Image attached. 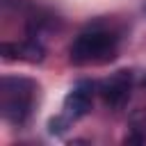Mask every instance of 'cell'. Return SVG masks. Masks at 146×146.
<instances>
[{
    "label": "cell",
    "instance_id": "cell-1",
    "mask_svg": "<svg viewBox=\"0 0 146 146\" xmlns=\"http://www.w3.org/2000/svg\"><path fill=\"white\" fill-rule=\"evenodd\" d=\"M116 55V36L107 30L82 32L68 48V59L75 66L84 64H105Z\"/></svg>",
    "mask_w": 146,
    "mask_h": 146
},
{
    "label": "cell",
    "instance_id": "cell-2",
    "mask_svg": "<svg viewBox=\"0 0 146 146\" xmlns=\"http://www.w3.org/2000/svg\"><path fill=\"white\" fill-rule=\"evenodd\" d=\"M34 91H36V84L27 78H5L0 84L2 116L14 125H23L32 114Z\"/></svg>",
    "mask_w": 146,
    "mask_h": 146
},
{
    "label": "cell",
    "instance_id": "cell-3",
    "mask_svg": "<svg viewBox=\"0 0 146 146\" xmlns=\"http://www.w3.org/2000/svg\"><path fill=\"white\" fill-rule=\"evenodd\" d=\"M130 89H132V73L130 71H116L112 78H107L100 84L103 100L110 107H121L130 98Z\"/></svg>",
    "mask_w": 146,
    "mask_h": 146
},
{
    "label": "cell",
    "instance_id": "cell-4",
    "mask_svg": "<svg viewBox=\"0 0 146 146\" xmlns=\"http://www.w3.org/2000/svg\"><path fill=\"white\" fill-rule=\"evenodd\" d=\"M91 89H94V84L80 82V84H78L75 89H71L68 96L64 98V114H66L71 121L84 116V114L91 110Z\"/></svg>",
    "mask_w": 146,
    "mask_h": 146
},
{
    "label": "cell",
    "instance_id": "cell-5",
    "mask_svg": "<svg viewBox=\"0 0 146 146\" xmlns=\"http://www.w3.org/2000/svg\"><path fill=\"white\" fill-rule=\"evenodd\" d=\"M43 46L36 41V39H27V41H23V43H18V59H25V62H32V64H36V62H41L43 59Z\"/></svg>",
    "mask_w": 146,
    "mask_h": 146
},
{
    "label": "cell",
    "instance_id": "cell-6",
    "mask_svg": "<svg viewBox=\"0 0 146 146\" xmlns=\"http://www.w3.org/2000/svg\"><path fill=\"white\" fill-rule=\"evenodd\" d=\"M68 125H71V119H68L66 114L55 116V119H50V121H48V130H50V135H64Z\"/></svg>",
    "mask_w": 146,
    "mask_h": 146
},
{
    "label": "cell",
    "instance_id": "cell-7",
    "mask_svg": "<svg viewBox=\"0 0 146 146\" xmlns=\"http://www.w3.org/2000/svg\"><path fill=\"white\" fill-rule=\"evenodd\" d=\"M132 132H137L146 139V110H141L132 116Z\"/></svg>",
    "mask_w": 146,
    "mask_h": 146
}]
</instances>
